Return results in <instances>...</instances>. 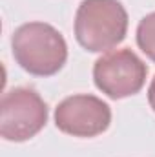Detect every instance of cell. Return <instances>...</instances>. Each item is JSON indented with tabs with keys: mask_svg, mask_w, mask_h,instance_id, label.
<instances>
[{
	"mask_svg": "<svg viewBox=\"0 0 155 157\" xmlns=\"http://www.w3.org/2000/svg\"><path fill=\"white\" fill-rule=\"evenodd\" d=\"M55 124L66 135L97 137L110 128L112 108L95 95H71L55 108Z\"/></svg>",
	"mask_w": 155,
	"mask_h": 157,
	"instance_id": "obj_5",
	"label": "cell"
},
{
	"mask_svg": "<svg viewBox=\"0 0 155 157\" xmlns=\"http://www.w3.org/2000/svg\"><path fill=\"white\" fill-rule=\"evenodd\" d=\"M128 33V13L119 0H82L75 15V39L89 53L119 46Z\"/></svg>",
	"mask_w": 155,
	"mask_h": 157,
	"instance_id": "obj_2",
	"label": "cell"
},
{
	"mask_svg": "<svg viewBox=\"0 0 155 157\" xmlns=\"http://www.w3.org/2000/svg\"><path fill=\"white\" fill-rule=\"evenodd\" d=\"M47 122V106L31 88H13L0 101V135L11 143L35 137Z\"/></svg>",
	"mask_w": 155,
	"mask_h": 157,
	"instance_id": "obj_3",
	"label": "cell"
},
{
	"mask_svg": "<svg viewBox=\"0 0 155 157\" xmlns=\"http://www.w3.org/2000/svg\"><path fill=\"white\" fill-rule=\"evenodd\" d=\"M148 68L131 49H112L93 64V82L110 99H126L139 93Z\"/></svg>",
	"mask_w": 155,
	"mask_h": 157,
	"instance_id": "obj_4",
	"label": "cell"
},
{
	"mask_svg": "<svg viewBox=\"0 0 155 157\" xmlns=\"http://www.w3.org/2000/svg\"><path fill=\"white\" fill-rule=\"evenodd\" d=\"M148 102H150L152 110L155 112V77L152 78V84H150V88H148Z\"/></svg>",
	"mask_w": 155,
	"mask_h": 157,
	"instance_id": "obj_7",
	"label": "cell"
},
{
	"mask_svg": "<svg viewBox=\"0 0 155 157\" xmlns=\"http://www.w3.org/2000/svg\"><path fill=\"white\" fill-rule=\"evenodd\" d=\"M137 46L141 51L155 62V11L146 15L137 26Z\"/></svg>",
	"mask_w": 155,
	"mask_h": 157,
	"instance_id": "obj_6",
	"label": "cell"
},
{
	"mask_svg": "<svg viewBox=\"0 0 155 157\" xmlns=\"http://www.w3.org/2000/svg\"><path fill=\"white\" fill-rule=\"evenodd\" d=\"M11 49L17 64L35 77L59 73L68 60V44L62 33L46 22H28L17 28Z\"/></svg>",
	"mask_w": 155,
	"mask_h": 157,
	"instance_id": "obj_1",
	"label": "cell"
}]
</instances>
